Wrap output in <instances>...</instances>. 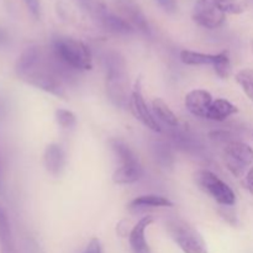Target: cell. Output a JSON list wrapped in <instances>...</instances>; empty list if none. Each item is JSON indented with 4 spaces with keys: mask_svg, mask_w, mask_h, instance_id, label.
Here are the masks:
<instances>
[{
    "mask_svg": "<svg viewBox=\"0 0 253 253\" xmlns=\"http://www.w3.org/2000/svg\"><path fill=\"white\" fill-rule=\"evenodd\" d=\"M106 94L111 103L118 108H127L130 103L127 64L119 52L110 51L104 57Z\"/></svg>",
    "mask_w": 253,
    "mask_h": 253,
    "instance_id": "cell-3",
    "label": "cell"
},
{
    "mask_svg": "<svg viewBox=\"0 0 253 253\" xmlns=\"http://www.w3.org/2000/svg\"><path fill=\"white\" fill-rule=\"evenodd\" d=\"M172 207H173V203L170 202L168 198L162 197V195H156V194L140 195V197L135 198V199L128 204V209L133 210V211L151 209V208H172Z\"/></svg>",
    "mask_w": 253,
    "mask_h": 253,
    "instance_id": "cell-16",
    "label": "cell"
},
{
    "mask_svg": "<svg viewBox=\"0 0 253 253\" xmlns=\"http://www.w3.org/2000/svg\"><path fill=\"white\" fill-rule=\"evenodd\" d=\"M166 230L183 253H208V246L200 232L185 220L173 217L166 221Z\"/></svg>",
    "mask_w": 253,
    "mask_h": 253,
    "instance_id": "cell-5",
    "label": "cell"
},
{
    "mask_svg": "<svg viewBox=\"0 0 253 253\" xmlns=\"http://www.w3.org/2000/svg\"><path fill=\"white\" fill-rule=\"evenodd\" d=\"M54 116H56L57 124L62 128H64V130H73L77 126V116L71 110H67V109H57L56 113H54Z\"/></svg>",
    "mask_w": 253,
    "mask_h": 253,
    "instance_id": "cell-24",
    "label": "cell"
},
{
    "mask_svg": "<svg viewBox=\"0 0 253 253\" xmlns=\"http://www.w3.org/2000/svg\"><path fill=\"white\" fill-rule=\"evenodd\" d=\"M237 113H239V109L231 101L226 100V99H216L212 101L211 106H210L207 120L225 121L227 118Z\"/></svg>",
    "mask_w": 253,
    "mask_h": 253,
    "instance_id": "cell-17",
    "label": "cell"
},
{
    "mask_svg": "<svg viewBox=\"0 0 253 253\" xmlns=\"http://www.w3.org/2000/svg\"><path fill=\"white\" fill-rule=\"evenodd\" d=\"M226 14L219 7L217 0H198L193 9V20L204 29L215 30L222 26Z\"/></svg>",
    "mask_w": 253,
    "mask_h": 253,
    "instance_id": "cell-9",
    "label": "cell"
},
{
    "mask_svg": "<svg viewBox=\"0 0 253 253\" xmlns=\"http://www.w3.org/2000/svg\"><path fill=\"white\" fill-rule=\"evenodd\" d=\"M212 101V95L209 91L204 89H194L185 95L184 105L195 118L207 119Z\"/></svg>",
    "mask_w": 253,
    "mask_h": 253,
    "instance_id": "cell-11",
    "label": "cell"
},
{
    "mask_svg": "<svg viewBox=\"0 0 253 253\" xmlns=\"http://www.w3.org/2000/svg\"><path fill=\"white\" fill-rule=\"evenodd\" d=\"M14 69L17 78L29 85L58 98L67 96L64 77L68 72L57 63L49 49L46 51L40 46L26 47L17 57Z\"/></svg>",
    "mask_w": 253,
    "mask_h": 253,
    "instance_id": "cell-1",
    "label": "cell"
},
{
    "mask_svg": "<svg viewBox=\"0 0 253 253\" xmlns=\"http://www.w3.org/2000/svg\"><path fill=\"white\" fill-rule=\"evenodd\" d=\"M155 1L167 12H174L177 10L174 0H155Z\"/></svg>",
    "mask_w": 253,
    "mask_h": 253,
    "instance_id": "cell-28",
    "label": "cell"
},
{
    "mask_svg": "<svg viewBox=\"0 0 253 253\" xmlns=\"http://www.w3.org/2000/svg\"><path fill=\"white\" fill-rule=\"evenodd\" d=\"M5 111H6V106H5V103L2 100H0V120L4 118Z\"/></svg>",
    "mask_w": 253,
    "mask_h": 253,
    "instance_id": "cell-31",
    "label": "cell"
},
{
    "mask_svg": "<svg viewBox=\"0 0 253 253\" xmlns=\"http://www.w3.org/2000/svg\"><path fill=\"white\" fill-rule=\"evenodd\" d=\"M99 26L103 27L105 31L115 35H132L136 32V29L130 22L113 11H109L103 17V20L99 22Z\"/></svg>",
    "mask_w": 253,
    "mask_h": 253,
    "instance_id": "cell-15",
    "label": "cell"
},
{
    "mask_svg": "<svg viewBox=\"0 0 253 253\" xmlns=\"http://www.w3.org/2000/svg\"><path fill=\"white\" fill-rule=\"evenodd\" d=\"M224 162L234 177H244L253 166V148L242 141H232L224 148Z\"/></svg>",
    "mask_w": 253,
    "mask_h": 253,
    "instance_id": "cell-7",
    "label": "cell"
},
{
    "mask_svg": "<svg viewBox=\"0 0 253 253\" xmlns=\"http://www.w3.org/2000/svg\"><path fill=\"white\" fill-rule=\"evenodd\" d=\"M48 49L57 63L67 72L90 71L93 68L90 48L81 40L68 36H54L52 37Z\"/></svg>",
    "mask_w": 253,
    "mask_h": 253,
    "instance_id": "cell-2",
    "label": "cell"
},
{
    "mask_svg": "<svg viewBox=\"0 0 253 253\" xmlns=\"http://www.w3.org/2000/svg\"><path fill=\"white\" fill-rule=\"evenodd\" d=\"M74 1L98 25L103 20V17L110 11L104 0H74Z\"/></svg>",
    "mask_w": 253,
    "mask_h": 253,
    "instance_id": "cell-19",
    "label": "cell"
},
{
    "mask_svg": "<svg viewBox=\"0 0 253 253\" xmlns=\"http://www.w3.org/2000/svg\"><path fill=\"white\" fill-rule=\"evenodd\" d=\"M219 7L225 14L239 15L249 7V0H217Z\"/></svg>",
    "mask_w": 253,
    "mask_h": 253,
    "instance_id": "cell-23",
    "label": "cell"
},
{
    "mask_svg": "<svg viewBox=\"0 0 253 253\" xmlns=\"http://www.w3.org/2000/svg\"><path fill=\"white\" fill-rule=\"evenodd\" d=\"M153 150H155L156 160H157L158 162L163 166V167L167 168V167H169V166H172L173 155H172V152H170L169 147H168L166 143L157 142L156 143L155 147H153Z\"/></svg>",
    "mask_w": 253,
    "mask_h": 253,
    "instance_id": "cell-25",
    "label": "cell"
},
{
    "mask_svg": "<svg viewBox=\"0 0 253 253\" xmlns=\"http://www.w3.org/2000/svg\"><path fill=\"white\" fill-rule=\"evenodd\" d=\"M10 41V35L4 27L0 26V47H4L9 43Z\"/></svg>",
    "mask_w": 253,
    "mask_h": 253,
    "instance_id": "cell-30",
    "label": "cell"
},
{
    "mask_svg": "<svg viewBox=\"0 0 253 253\" xmlns=\"http://www.w3.org/2000/svg\"><path fill=\"white\" fill-rule=\"evenodd\" d=\"M194 180L199 189L211 197L220 205L232 207L236 203V195L229 184L209 169H199L194 173Z\"/></svg>",
    "mask_w": 253,
    "mask_h": 253,
    "instance_id": "cell-6",
    "label": "cell"
},
{
    "mask_svg": "<svg viewBox=\"0 0 253 253\" xmlns=\"http://www.w3.org/2000/svg\"><path fill=\"white\" fill-rule=\"evenodd\" d=\"M110 147L120 162V166L113 173V182L120 185L138 182L142 177L143 169L132 148L120 138L110 140Z\"/></svg>",
    "mask_w": 253,
    "mask_h": 253,
    "instance_id": "cell-4",
    "label": "cell"
},
{
    "mask_svg": "<svg viewBox=\"0 0 253 253\" xmlns=\"http://www.w3.org/2000/svg\"><path fill=\"white\" fill-rule=\"evenodd\" d=\"M252 51H253V41H252Z\"/></svg>",
    "mask_w": 253,
    "mask_h": 253,
    "instance_id": "cell-33",
    "label": "cell"
},
{
    "mask_svg": "<svg viewBox=\"0 0 253 253\" xmlns=\"http://www.w3.org/2000/svg\"><path fill=\"white\" fill-rule=\"evenodd\" d=\"M236 82L253 103V69L244 68L236 74Z\"/></svg>",
    "mask_w": 253,
    "mask_h": 253,
    "instance_id": "cell-22",
    "label": "cell"
},
{
    "mask_svg": "<svg viewBox=\"0 0 253 253\" xmlns=\"http://www.w3.org/2000/svg\"><path fill=\"white\" fill-rule=\"evenodd\" d=\"M0 253H17L6 209L0 203Z\"/></svg>",
    "mask_w": 253,
    "mask_h": 253,
    "instance_id": "cell-14",
    "label": "cell"
},
{
    "mask_svg": "<svg viewBox=\"0 0 253 253\" xmlns=\"http://www.w3.org/2000/svg\"><path fill=\"white\" fill-rule=\"evenodd\" d=\"M114 2L120 12V16L130 22L135 27L136 31L142 32L147 36L152 34L147 17L145 16L136 0H114Z\"/></svg>",
    "mask_w": 253,
    "mask_h": 253,
    "instance_id": "cell-10",
    "label": "cell"
},
{
    "mask_svg": "<svg viewBox=\"0 0 253 253\" xmlns=\"http://www.w3.org/2000/svg\"><path fill=\"white\" fill-rule=\"evenodd\" d=\"M180 61L187 66H215L217 62L219 54L202 53V52L189 51V49H183L179 53Z\"/></svg>",
    "mask_w": 253,
    "mask_h": 253,
    "instance_id": "cell-18",
    "label": "cell"
},
{
    "mask_svg": "<svg viewBox=\"0 0 253 253\" xmlns=\"http://www.w3.org/2000/svg\"><path fill=\"white\" fill-rule=\"evenodd\" d=\"M219 54V58L217 62L215 63V66L212 67L215 71V73L222 79L229 78L230 74H231V58H230V51L229 49H224Z\"/></svg>",
    "mask_w": 253,
    "mask_h": 253,
    "instance_id": "cell-21",
    "label": "cell"
},
{
    "mask_svg": "<svg viewBox=\"0 0 253 253\" xmlns=\"http://www.w3.org/2000/svg\"><path fill=\"white\" fill-rule=\"evenodd\" d=\"M1 179H2V166H1V161H0V190H1Z\"/></svg>",
    "mask_w": 253,
    "mask_h": 253,
    "instance_id": "cell-32",
    "label": "cell"
},
{
    "mask_svg": "<svg viewBox=\"0 0 253 253\" xmlns=\"http://www.w3.org/2000/svg\"><path fill=\"white\" fill-rule=\"evenodd\" d=\"M245 185H246L247 190L253 195V166L247 170L246 178H245Z\"/></svg>",
    "mask_w": 253,
    "mask_h": 253,
    "instance_id": "cell-29",
    "label": "cell"
},
{
    "mask_svg": "<svg viewBox=\"0 0 253 253\" xmlns=\"http://www.w3.org/2000/svg\"><path fill=\"white\" fill-rule=\"evenodd\" d=\"M153 222L152 216H143L132 227L128 235V244L132 253H152L146 240V230Z\"/></svg>",
    "mask_w": 253,
    "mask_h": 253,
    "instance_id": "cell-13",
    "label": "cell"
},
{
    "mask_svg": "<svg viewBox=\"0 0 253 253\" xmlns=\"http://www.w3.org/2000/svg\"><path fill=\"white\" fill-rule=\"evenodd\" d=\"M43 166L53 177H59L66 167V153L58 143H49L44 148Z\"/></svg>",
    "mask_w": 253,
    "mask_h": 253,
    "instance_id": "cell-12",
    "label": "cell"
},
{
    "mask_svg": "<svg viewBox=\"0 0 253 253\" xmlns=\"http://www.w3.org/2000/svg\"><path fill=\"white\" fill-rule=\"evenodd\" d=\"M82 253H104L103 246H101V242L98 237H93V239L89 241L88 246L85 247Z\"/></svg>",
    "mask_w": 253,
    "mask_h": 253,
    "instance_id": "cell-27",
    "label": "cell"
},
{
    "mask_svg": "<svg viewBox=\"0 0 253 253\" xmlns=\"http://www.w3.org/2000/svg\"><path fill=\"white\" fill-rule=\"evenodd\" d=\"M22 1L25 2L27 10L35 19L39 20L41 17V1L40 0H22Z\"/></svg>",
    "mask_w": 253,
    "mask_h": 253,
    "instance_id": "cell-26",
    "label": "cell"
},
{
    "mask_svg": "<svg viewBox=\"0 0 253 253\" xmlns=\"http://www.w3.org/2000/svg\"><path fill=\"white\" fill-rule=\"evenodd\" d=\"M152 111L155 114L156 118L160 119L162 123L166 125L170 126V127H177L179 121H178L177 115L172 111V109L167 105L163 99L155 98L152 100Z\"/></svg>",
    "mask_w": 253,
    "mask_h": 253,
    "instance_id": "cell-20",
    "label": "cell"
},
{
    "mask_svg": "<svg viewBox=\"0 0 253 253\" xmlns=\"http://www.w3.org/2000/svg\"><path fill=\"white\" fill-rule=\"evenodd\" d=\"M128 108H130L131 113L135 116L136 120L140 121L145 127L153 131V132H161L160 124L156 120L152 111L148 109L147 104H146L145 101V98H143L142 84H141L140 78L135 82V85H133L132 90H131Z\"/></svg>",
    "mask_w": 253,
    "mask_h": 253,
    "instance_id": "cell-8",
    "label": "cell"
}]
</instances>
